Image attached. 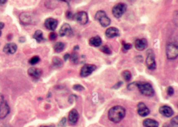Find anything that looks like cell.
<instances>
[{
  "label": "cell",
  "mask_w": 178,
  "mask_h": 127,
  "mask_svg": "<svg viewBox=\"0 0 178 127\" xmlns=\"http://www.w3.org/2000/svg\"><path fill=\"white\" fill-rule=\"evenodd\" d=\"M125 109L121 106H116L110 109L108 112V118L114 123H118L125 117Z\"/></svg>",
  "instance_id": "1"
},
{
  "label": "cell",
  "mask_w": 178,
  "mask_h": 127,
  "mask_svg": "<svg viewBox=\"0 0 178 127\" xmlns=\"http://www.w3.org/2000/svg\"><path fill=\"white\" fill-rule=\"evenodd\" d=\"M136 87L144 96L152 97L154 95V90L151 84L143 82H136Z\"/></svg>",
  "instance_id": "2"
},
{
  "label": "cell",
  "mask_w": 178,
  "mask_h": 127,
  "mask_svg": "<svg viewBox=\"0 0 178 127\" xmlns=\"http://www.w3.org/2000/svg\"><path fill=\"white\" fill-rule=\"evenodd\" d=\"M96 20L99 22L101 26L103 27H106L110 25L111 20L106 15V13L103 11H99L96 14L95 16Z\"/></svg>",
  "instance_id": "3"
},
{
  "label": "cell",
  "mask_w": 178,
  "mask_h": 127,
  "mask_svg": "<svg viewBox=\"0 0 178 127\" xmlns=\"http://www.w3.org/2000/svg\"><path fill=\"white\" fill-rule=\"evenodd\" d=\"M166 55L167 57L169 60H174L178 56V47L174 44H169L166 47Z\"/></svg>",
  "instance_id": "4"
},
{
  "label": "cell",
  "mask_w": 178,
  "mask_h": 127,
  "mask_svg": "<svg viewBox=\"0 0 178 127\" xmlns=\"http://www.w3.org/2000/svg\"><path fill=\"white\" fill-rule=\"evenodd\" d=\"M10 112V108L4 97L0 94V119H3Z\"/></svg>",
  "instance_id": "5"
},
{
  "label": "cell",
  "mask_w": 178,
  "mask_h": 127,
  "mask_svg": "<svg viewBox=\"0 0 178 127\" xmlns=\"http://www.w3.org/2000/svg\"><path fill=\"white\" fill-rule=\"evenodd\" d=\"M127 5L125 3H119L114 6L112 9V14L116 18H120L127 11Z\"/></svg>",
  "instance_id": "6"
},
{
  "label": "cell",
  "mask_w": 178,
  "mask_h": 127,
  "mask_svg": "<svg viewBox=\"0 0 178 127\" xmlns=\"http://www.w3.org/2000/svg\"><path fill=\"white\" fill-rule=\"evenodd\" d=\"M19 20L24 25H30L35 23L36 21L32 14L28 12H23L19 15Z\"/></svg>",
  "instance_id": "7"
},
{
  "label": "cell",
  "mask_w": 178,
  "mask_h": 127,
  "mask_svg": "<svg viewBox=\"0 0 178 127\" xmlns=\"http://www.w3.org/2000/svg\"><path fill=\"white\" fill-rule=\"evenodd\" d=\"M146 64L148 69L154 70L156 68V63L154 54L152 50L147 51V57L146 59Z\"/></svg>",
  "instance_id": "8"
},
{
  "label": "cell",
  "mask_w": 178,
  "mask_h": 127,
  "mask_svg": "<svg viewBox=\"0 0 178 127\" xmlns=\"http://www.w3.org/2000/svg\"><path fill=\"white\" fill-rule=\"evenodd\" d=\"M97 66L95 65L92 64H86L82 68L80 72V75L83 77H87L95 71Z\"/></svg>",
  "instance_id": "9"
},
{
  "label": "cell",
  "mask_w": 178,
  "mask_h": 127,
  "mask_svg": "<svg viewBox=\"0 0 178 127\" xmlns=\"http://www.w3.org/2000/svg\"><path fill=\"white\" fill-rule=\"evenodd\" d=\"M73 19L79 24L85 25L88 23V15L85 12H79L74 15Z\"/></svg>",
  "instance_id": "10"
},
{
  "label": "cell",
  "mask_w": 178,
  "mask_h": 127,
  "mask_svg": "<svg viewBox=\"0 0 178 127\" xmlns=\"http://www.w3.org/2000/svg\"><path fill=\"white\" fill-rule=\"evenodd\" d=\"M79 113L75 109L70 111L68 114V122L71 125H75L79 119Z\"/></svg>",
  "instance_id": "11"
},
{
  "label": "cell",
  "mask_w": 178,
  "mask_h": 127,
  "mask_svg": "<svg viewBox=\"0 0 178 127\" xmlns=\"http://www.w3.org/2000/svg\"><path fill=\"white\" fill-rule=\"evenodd\" d=\"M73 34L72 28L70 25L67 23L64 24L61 26L60 30H59V35L61 37L64 36H70Z\"/></svg>",
  "instance_id": "12"
},
{
  "label": "cell",
  "mask_w": 178,
  "mask_h": 127,
  "mask_svg": "<svg viewBox=\"0 0 178 127\" xmlns=\"http://www.w3.org/2000/svg\"><path fill=\"white\" fill-rule=\"evenodd\" d=\"M44 24V26L47 29L50 30L54 31L57 28L58 25V22L57 19L53 18H48L45 20Z\"/></svg>",
  "instance_id": "13"
},
{
  "label": "cell",
  "mask_w": 178,
  "mask_h": 127,
  "mask_svg": "<svg viewBox=\"0 0 178 127\" xmlns=\"http://www.w3.org/2000/svg\"><path fill=\"white\" fill-rule=\"evenodd\" d=\"M138 112L141 117H146L150 114V110L143 102L139 103L138 105Z\"/></svg>",
  "instance_id": "14"
},
{
  "label": "cell",
  "mask_w": 178,
  "mask_h": 127,
  "mask_svg": "<svg viewBox=\"0 0 178 127\" xmlns=\"http://www.w3.org/2000/svg\"><path fill=\"white\" fill-rule=\"evenodd\" d=\"M148 42L145 38L138 39L135 42V47L138 51H143L147 48Z\"/></svg>",
  "instance_id": "15"
},
{
  "label": "cell",
  "mask_w": 178,
  "mask_h": 127,
  "mask_svg": "<svg viewBox=\"0 0 178 127\" xmlns=\"http://www.w3.org/2000/svg\"><path fill=\"white\" fill-rule=\"evenodd\" d=\"M17 50V46L15 43L10 42L5 45L3 48V51L8 55H13L15 54Z\"/></svg>",
  "instance_id": "16"
},
{
  "label": "cell",
  "mask_w": 178,
  "mask_h": 127,
  "mask_svg": "<svg viewBox=\"0 0 178 127\" xmlns=\"http://www.w3.org/2000/svg\"><path fill=\"white\" fill-rule=\"evenodd\" d=\"M160 114L166 117H170L174 114V111L173 109L168 106H163L159 108V109Z\"/></svg>",
  "instance_id": "17"
},
{
  "label": "cell",
  "mask_w": 178,
  "mask_h": 127,
  "mask_svg": "<svg viewBox=\"0 0 178 127\" xmlns=\"http://www.w3.org/2000/svg\"><path fill=\"white\" fill-rule=\"evenodd\" d=\"M106 36L108 38H113L119 36L120 35L119 30L117 28L111 27L109 28L106 31Z\"/></svg>",
  "instance_id": "18"
},
{
  "label": "cell",
  "mask_w": 178,
  "mask_h": 127,
  "mask_svg": "<svg viewBox=\"0 0 178 127\" xmlns=\"http://www.w3.org/2000/svg\"><path fill=\"white\" fill-rule=\"evenodd\" d=\"M42 71L39 69L35 67H31L28 70V74L29 76L35 79H39L42 75Z\"/></svg>",
  "instance_id": "19"
},
{
  "label": "cell",
  "mask_w": 178,
  "mask_h": 127,
  "mask_svg": "<svg viewBox=\"0 0 178 127\" xmlns=\"http://www.w3.org/2000/svg\"><path fill=\"white\" fill-rule=\"evenodd\" d=\"M143 125L145 127H158L159 123L155 120L148 118L144 120L143 122Z\"/></svg>",
  "instance_id": "20"
},
{
  "label": "cell",
  "mask_w": 178,
  "mask_h": 127,
  "mask_svg": "<svg viewBox=\"0 0 178 127\" xmlns=\"http://www.w3.org/2000/svg\"><path fill=\"white\" fill-rule=\"evenodd\" d=\"M102 44V40L98 36L92 37L89 40V44L91 46L98 47L100 46Z\"/></svg>",
  "instance_id": "21"
},
{
  "label": "cell",
  "mask_w": 178,
  "mask_h": 127,
  "mask_svg": "<svg viewBox=\"0 0 178 127\" xmlns=\"http://www.w3.org/2000/svg\"><path fill=\"white\" fill-rule=\"evenodd\" d=\"M33 38L35 39L37 42H41L44 41V37L43 35V33L40 30H37L35 31L34 35H33Z\"/></svg>",
  "instance_id": "22"
},
{
  "label": "cell",
  "mask_w": 178,
  "mask_h": 127,
  "mask_svg": "<svg viewBox=\"0 0 178 127\" xmlns=\"http://www.w3.org/2000/svg\"><path fill=\"white\" fill-rule=\"evenodd\" d=\"M65 48V44L63 42H58L55 44L54 46L53 49L55 52L57 53H60L62 52Z\"/></svg>",
  "instance_id": "23"
},
{
  "label": "cell",
  "mask_w": 178,
  "mask_h": 127,
  "mask_svg": "<svg viewBox=\"0 0 178 127\" xmlns=\"http://www.w3.org/2000/svg\"><path fill=\"white\" fill-rule=\"evenodd\" d=\"M52 64L56 68H60L63 66V62L60 58L55 57L52 59Z\"/></svg>",
  "instance_id": "24"
},
{
  "label": "cell",
  "mask_w": 178,
  "mask_h": 127,
  "mask_svg": "<svg viewBox=\"0 0 178 127\" xmlns=\"http://www.w3.org/2000/svg\"><path fill=\"white\" fill-rule=\"evenodd\" d=\"M70 59L72 63L76 65L79 61V55L77 53L75 52H73L71 55H70Z\"/></svg>",
  "instance_id": "25"
},
{
  "label": "cell",
  "mask_w": 178,
  "mask_h": 127,
  "mask_svg": "<svg viewBox=\"0 0 178 127\" xmlns=\"http://www.w3.org/2000/svg\"><path fill=\"white\" fill-rule=\"evenodd\" d=\"M122 76L123 79L127 82H129L132 79V74L128 70H125L122 72Z\"/></svg>",
  "instance_id": "26"
},
{
  "label": "cell",
  "mask_w": 178,
  "mask_h": 127,
  "mask_svg": "<svg viewBox=\"0 0 178 127\" xmlns=\"http://www.w3.org/2000/svg\"><path fill=\"white\" fill-rule=\"evenodd\" d=\"M40 60V59L39 57L36 55V56H33V57L31 58V59H30L29 62L30 65H35L38 63Z\"/></svg>",
  "instance_id": "27"
},
{
  "label": "cell",
  "mask_w": 178,
  "mask_h": 127,
  "mask_svg": "<svg viewBox=\"0 0 178 127\" xmlns=\"http://www.w3.org/2000/svg\"><path fill=\"white\" fill-rule=\"evenodd\" d=\"M101 51L103 52V53L106 54V55H111L112 53L111 50L110 48H109V47L107 46L106 45H105L103 46L101 48Z\"/></svg>",
  "instance_id": "28"
},
{
  "label": "cell",
  "mask_w": 178,
  "mask_h": 127,
  "mask_svg": "<svg viewBox=\"0 0 178 127\" xmlns=\"http://www.w3.org/2000/svg\"><path fill=\"white\" fill-rule=\"evenodd\" d=\"M171 125L173 127H178V117L176 116L171 120Z\"/></svg>",
  "instance_id": "29"
},
{
  "label": "cell",
  "mask_w": 178,
  "mask_h": 127,
  "mask_svg": "<svg viewBox=\"0 0 178 127\" xmlns=\"http://www.w3.org/2000/svg\"><path fill=\"white\" fill-rule=\"evenodd\" d=\"M73 89L74 90H76V91H79V92H81L82 90H85L84 87L82 86V85L80 84H75L74 85L73 87Z\"/></svg>",
  "instance_id": "30"
},
{
  "label": "cell",
  "mask_w": 178,
  "mask_h": 127,
  "mask_svg": "<svg viewBox=\"0 0 178 127\" xmlns=\"http://www.w3.org/2000/svg\"><path fill=\"white\" fill-rule=\"evenodd\" d=\"M122 44H123V49H124V50H126V51L130 50L132 47V45L130 43H125L124 41H123Z\"/></svg>",
  "instance_id": "31"
},
{
  "label": "cell",
  "mask_w": 178,
  "mask_h": 127,
  "mask_svg": "<svg viewBox=\"0 0 178 127\" xmlns=\"http://www.w3.org/2000/svg\"><path fill=\"white\" fill-rule=\"evenodd\" d=\"M57 37H58V35H57V33H55L54 32H52L49 35V39L50 41H55L57 39Z\"/></svg>",
  "instance_id": "32"
},
{
  "label": "cell",
  "mask_w": 178,
  "mask_h": 127,
  "mask_svg": "<svg viewBox=\"0 0 178 127\" xmlns=\"http://www.w3.org/2000/svg\"><path fill=\"white\" fill-rule=\"evenodd\" d=\"M66 118L65 117H63L59 122V126L60 127H65L66 125Z\"/></svg>",
  "instance_id": "33"
},
{
  "label": "cell",
  "mask_w": 178,
  "mask_h": 127,
  "mask_svg": "<svg viewBox=\"0 0 178 127\" xmlns=\"http://www.w3.org/2000/svg\"><path fill=\"white\" fill-rule=\"evenodd\" d=\"M167 94L169 96H173L174 94V89H173V87L169 86L167 89Z\"/></svg>",
  "instance_id": "34"
},
{
  "label": "cell",
  "mask_w": 178,
  "mask_h": 127,
  "mask_svg": "<svg viewBox=\"0 0 178 127\" xmlns=\"http://www.w3.org/2000/svg\"><path fill=\"white\" fill-rule=\"evenodd\" d=\"M136 82H133V83H131L129 85H127V89H129V90H133V89L136 88Z\"/></svg>",
  "instance_id": "35"
},
{
  "label": "cell",
  "mask_w": 178,
  "mask_h": 127,
  "mask_svg": "<svg viewBox=\"0 0 178 127\" xmlns=\"http://www.w3.org/2000/svg\"><path fill=\"white\" fill-rule=\"evenodd\" d=\"M122 84H123V82L121 81H120V82H117L116 85H114L112 87V88L114 89H119L120 87L122 85Z\"/></svg>",
  "instance_id": "36"
},
{
  "label": "cell",
  "mask_w": 178,
  "mask_h": 127,
  "mask_svg": "<svg viewBox=\"0 0 178 127\" xmlns=\"http://www.w3.org/2000/svg\"><path fill=\"white\" fill-rule=\"evenodd\" d=\"M73 16L72 12L71 11H67L66 13V17L69 19H73Z\"/></svg>",
  "instance_id": "37"
},
{
  "label": "cell",
  "mask_w": 178,
  "mask_h": 127,
  "mask_svg": "<svg viewBox=\"0 0 178 127\" xmlns=\"http://www.w3.org/2000/svg\"><path fill=\"white\" fill-rule=\"evenodd\" d=\"M75 97H76L75 95H71V96H70V97H69V101H70L71 103H72L74 101V100H75Z\"/></svg>",
  "instance_id": "38"
},
{
  "label": "cell",
  "mask_w": 178,
  "mask_h": 127,
  "mask_svg": "<svg viewBox=\"0 0 178 127\" xmlns=\"http://www.w3.org/2000/svg\"><path fill=\"white\" fill-rule=\"evenodd\" d=\"M70 54H66L64 55V57H63V58H64V60H65V61H67L68 59H70Z\"/></svg>",
  "instance_id": "39"
},
{
  "label": "cell",
  "mask_w": 178,
  "mask_h": 127,
  "mask_svg": "<svg viewBox=\"0 0 178 127\" xmlns=\"http://www.w3.org/2000/svg\"><path fill=\"white\" fill-rule=\"evenodd\" d=\"M4 26L5 25L3 23L0 22V30H1L4 27Z\"/></svg>",
  "instance_id": "40"
},
{
  "label": "cell",
  "mask_w": 178,
  "mask_h": 127,
  "mask_svg": "<svg viewBox=\"0 0 178 127\" xmlns=\"http://www.w3.org/2000/svg\"><path fill=\"white\" fill-rule=\"evenodd\" d=\"M19 41L20 42H24L25 41V38L24 37H20V38L19 39Z\"/></svg>",
  "instance_id": "41"
},
{
  "label": "cell",
  "mask_w": 178,
  "mask_h": 127,
  "mask_svg": "<svg viewBox=\"0 0 178 127\" xmlns=\"http://www.w3.org/2000/svg\"><path fill=\"white\" fill-rule=\"evenodd\" d=\"M40 127H55V125H40Z\"/></svg>",
  "instance_id": "42"
},
{
  "label": "cell",
  "mask_w": 178,
  "mask_h": 127,
  "mask_svg": "<svg viewBox=\"0 0 178 127\" xmlns=\"http://www.w3.org/2000/svg\"><path fill=\"white\" fill-rule=\"evenodd\" d=\"M7 1L8 0H0V3L2 4H5Z\"/></svg>",
  "instance_id": "43"
},
{
  "label": "cell",
  "mask_w": 178,
  "mask_h": 127,
  "mask_svg": "<svg viewBox=\"0 0 178 127\" xmlns=\"http://www.w3.org/2000/svg\"><path fill=\"white\" fill-rule=\"evenodd\" d=\"M59 1H62V2H66L67 3H69L71 0H59Z\"/></svg>",
  "instance_id": "44"
},
{
  "label": "cell",
  "mask_w": 178,
  "mask_h": 127,
  "mask_svg": "<svg viewBox=\"0 0 178 127\" xmlns=\"http://www.w3.org/2000/svg\"><path fill=\"white\" fill-rule=\"evenodd\" d=\"M79 46H77V45L74 47V50H79Z\"/></svg>",
  "instance_id": "45"
},
{
  "label": "cell",
  "mask_w": 178,
  "mask_h": 127,
  "mask_svg": "<svg viewBox=\"0 0 178 127\" xmlns=\"http://www.w3.org/2000/svg\"><path fill=\"white\" fill-rule=\"evenodd\" d=\"M162 127H170V126L168 124H167V123H165L163 125V126H162Z\"/></svg>",
  "instance_id": "46"
},
{
  "label": "cell",
  "mask_w": 178,
  "mask_h": 127,
  "mask_svg": "<svg viewBox=\"0 0 178 127\" xmlns=\"http://www.w3.org/2000/svg\"><path fill=\"white\" fill-rule=\"evenodd\" d=\"M127 1H129L130 2H135L136 0H127Z\"/></svg>",
  "instance_id": "47"
},
{
  "label": "cell",
  "mask_w": 178,
  "mask_h": 127,
  "mask_svg": "<svg viewBox=\"0 0 178 127\" xmlns=\"http://www.w3.org/2000/svg\"><path fill=\"white\" fill-rule=\"evenodd\" d=\"M1 35H2V31L1 30H0V37L1 36Z\"/></svg>",
  "instance_id": "48"
}]
</instances>
